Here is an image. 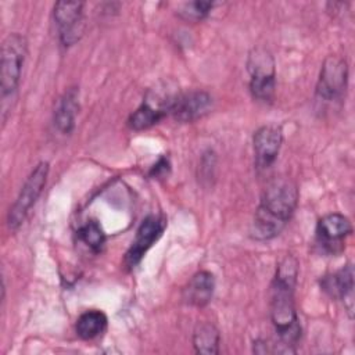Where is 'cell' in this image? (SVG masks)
Masks as SVG:
<instances>
[{"mask_svg":"<svg viewBox=\"0 0 355 355\" xmlns=\"http://www.w3.org/2000/svg\"><path fill=\"white\" fill-rule=\"evenodd\" d=\"M83 3L82 1H57L54 4V21L58 28L60 40L65 47L75 44L83 35Z\"/></svg>","mask_w":355,"mask_h":355,"instance_id":"7","label":"cell"},{"mask_svg":"<svg viewBox=\"0 0 355 355\" xmlns=\"http://www.w3.org/2000/svg\"><path fill=\"white\" fill-rule=\"evenodd\" d=\"M26 57V40L19 33H10L1 44V107L18 89L22 65Z\"/></svg>","mask_w":355,"mask_h":355,"instance_id":"3","label":"cell"},{"mask_svg":"<svg viewBox=\"0 0 355 355\" xmlns=\"http://www.w3.org/2000/svg\"><path fill=\"white\" fill-rule=\"evenodd\" d=\"M169 169H171V165H169L168 158L161 157L158 159V162H155V165L151 168L150 176H153V178H165L169 173Z\"/></svg>","mask_w":355,"mask_h":355,"instance_id":"20","label":"cell"},{"mask_svg":"<svg viewBox=\"0 0 355 355\" xmlns=\"http://www.w3.org/2000/svg\"><path fill=\"white\" fill-rule=\"evenodd\" d=\"M283 143L282 129L276 125H263L252 136L255 165L259 169L269 168L277 158Z\"/></svg>","mask_w":355,"mask_h":355,"instance_id":"11","label":"cell"},{"mask_svg":"<svg viewBox=\"0 0 355 355\" xmlns=\"http://www.w3.org/2000/svg\"><path fill=\"white\" fill-rule=\"evenodd\" d=\"M348 85V67L345 60L330 55L324 60L316 85V96L323 101L340 100Z\"/></svg>","mask_w":355,"mask_h":355,"instance_id":"6","label":"cell"},{"mask_svg":"<svg viewBox=\"0 0 355 355\" xmlns=\"http://www.w3.org/2000/svg\"><path fill=\"white\" fill-rule=\"evenodd\" d=\"M166 227V219L159 215H148L136 232V237L126 251L123 263L128 269H133L151 248V245L162 236Z\"/></svg>","mask_w":355,"mask_h":355,"instance_id":"8","label":"cell"},{"mask_svg":"<svg viewBox=\"0 0 355 355\" xmlns=\"http://www.w3.org/2000/svg\"><path fill=\"white\" fill-rule=\"evenodd\" d=\"M79 240L86 244L92 251L98 252L101 251L105 243V234L97 220H89L78 230Z\"/></svg>","mask_w":355,"mask_h":355,"instance_id":"18","label":"cell"},{"mask_svg":"<svg viewBox=\"0 0 355 355\" xmlns=\"http://www.w3.org/2000/svg\"><path fill=\"white\" fill-rule=\"evenodd\" d=\"M215 6L214 1H190L183 4L182 10L178 11L179 15L187 21H201L204 19L209 11L212 10V7Z\"/></svg>","mask_w":355,"mask_h":355,"instance_id":"19","label":"cell"},{"mask_svg":"<svg viewBox=\"0 0 355 355\" xmlns=\"http://www.w3.org/2000/svg\"><path fill=\"white\" fill-rule=\"evenodd\" d=\"M352 233L351 222L343 214H327L319 219L316 226L318 244L329 254L341 252L344 240Z\"/></svg>","mask_w":355,"mask_h":355,"instance_id":"9","label":"cell"},{"mask_svg":"<svg viewBox=\"0 0 355 355\" xmlns=\"http://www.w3.org/2000/svg\"><path fill=\"white\" fill-rule=\"evenodd\" d=\"M49 171H50L49 162L42 161L35 166V169L26 178L15 202L12 204L7 215V225L10 230L12 232L17 230L26 219L31 208L35 205V202L37 201V198L40 197L46 186Z\"/></svg>","mask_w":355,"mask_h":355,"instance_id":"5","label":"cell"},{"mask_svg":"<svg viewBox=\"0 0 355 355\" xmlns=\"http://www.w3.org/2000/svg\"><path fill=\"white\" fill-rule=\"evenodd\" d=\"M215 291V276L208 270H200L187 282L182 291V300L191 306L202 308L209 304Z\"/></svg>","mask_w":355,"mask_h":355,"instance_id":"13","label":"cell"},{"mask_svg":"<svg viewBox=\"0 0 355 355\" xmlns=\"http://www.w3.org/2000/svg\"><path fill=\"white\" fill-rule=\"evenodd\" d=\"M247 69L250 73V92L257 101L269 103L273 100L276 89L275 60L272 54L262 49H252L248 54Z\"/></svg>","mask_w":355,"mask_h":355,"instance_id":"4","label":"cell"},{"mask_svg":"<svg viewBox=\"0 0 355 355\" xmlns=\"http://www.w3.org/2000/svg\"><path fill=\"white\" fill-rule=\"evenodd\" d=\"M164 116L165 115L162 112H159L158 110L153 108L151 105L143 101L141 105L135 112L130 114L128 119V125L133 130H144L158 123Z\"/></svg>","mask_w":355,"mask_h":355,"instance_id":"17","label":"cell"},{"mask_svg":"<svg viewBox=\"0 0 355 355\" xmlns=\"http://www.w3.org/2000/svg\"><path fill=\"white\" fill-rule=\"evenodd\" d=\"M212 108V97L204 90L179 93L169 114L176 122L189 123L204 116Z\"/></svg>","mask_w":355,"mask_h":355,"instance_id":"10","label":"cell"},{"mask_svg":"<svg viewBox=\"0 0 355 355\" xmlns=\"http://www.w3.org/2000/svg\"><path fill=\"white\" fill-rule=\"evenodd\" d=\"M78 110L79 90L76 87H68L60 97L54 111V125L61 133L68 135L73 130Z\"/></svg>","mask_w":355,"mask_h":355,"instance_id":"14","label":"cell"},{"mask_svg":"<svg viewBox=\"0 0 355 355\" xmlns=\"http://www.w3.org/2000/svg\"><path fill=\"white\" fill-rule=\"evenodd\" d=\"M298 277V261L293 255H286L277 265L272 282L270 293V319L279 340L294 349L301 336V326L298 322L294 288ZM295 351V349H294Z\"/></svg>","mask_w":355,"mask_h":355,"instance_id":"1","label":"cell"},{"mask_svg":"<svg viewBox=\"0 0 355 355\" xmlns=\"http://www.w3.org/2000/svg\"><path fill=\"white\" fill-rule=\"evenodd\" d=\"M107 315L97 309H90L83 312L75 324L76 334L82 340H94L101 336L107 329Z\"/></svg>","mask_w":355,"mask_h":355,"instance_id":"15","label":"cell"},{"mask_svg":"<svg viewBox=\"0 0 355 355\" xmlns=\"http://www.w3.org/2000/svg\"><path fill=\"white\" fill-rule=\"evenodd\" d=\"M220 336L218 329L212 323H200L193 331V347L196 352L214 355L219 352Z\"/></svg>","mask_w":355,"mask_h":355,"instance_id":"16","label":"cell"},{"mask_svg":"<svg viewBox=\"0 0 355 355\" xmlns=\"http://www.w3.org/2000/svg\"><path fill=\"white\" fill-rule=\"evenodd\" d=\"M297 202L298 189L294 182L283 178L272 180L262 193L250 236L259 241L279 236L294 215Z\"/></svg>","mask_w":355,"mask_h":355,"instance_id":"2","label":"cell"},{"mask_svg":"<svg viewBox=\"0 0 355 355\" xmlns=\"http://www.w3.org/2000/svg\"><path fill=\"white\" fill-rule=\"evenodd\" d=\"M322 290L331 298L341 300L349 318L354 312V269L351 265H345L340 270L324 276L320 280Z\"/></svg>","mask_w":355,"mask_h":355,"instance_id":"12","label":"cell"}]
</instances>
